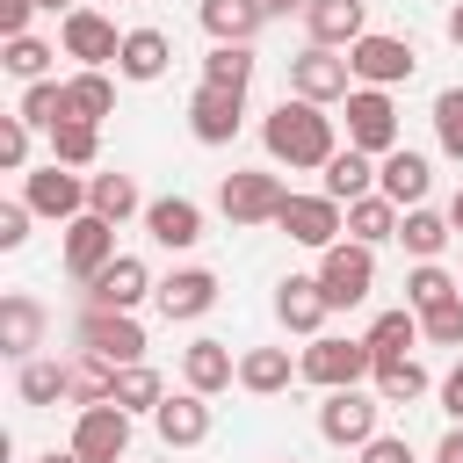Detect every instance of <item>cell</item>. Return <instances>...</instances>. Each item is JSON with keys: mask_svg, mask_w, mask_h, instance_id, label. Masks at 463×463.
Here are the masks:
<instances>
[{"mask_svg": "<svg viewBox=\"0 0 463 463\" xmlns=\"http://www.w3.org/2000/svg\"><path fill=\"white\" fill-rule=\"evenodd\" d=\"M260 145H268V159L275 166H289V174H326V159L340 152V130H333V116L318 109V101H297V94H282L268 116H260Z\"/></svg>", "mask_w": 463, "mask_h": 463, "instance_id": "obj_1", "label": "cell"}, {"mask_svg": "<svg viewBox=\"0 0 463 463\" xmlns=\"http://www.w3.org/2000/svg\"><path fill=\"white\" fill-rule=\"evenodd\" d=\"M282 203H289V188H282V174H275V166H232V174L217 181V210H224V224H232V232L275 224V217H282Z\"/></svg>", "mask_w": 463, "mask_h": 463, "instance_id": "obj_2", "label": "cell"}, {"mask_svg": "<svg viewBox=\"0 0 463 463\" xmlns=\"http://www.w3.org/2000/svg\"><path fill=\"white\" fill-rule=\"evenodd\" d=\"M297 376L318 383V391H354L362 376H376V354H369V340H354V333H318V340L297 354Z\"/></svg>", "mask_w": 463, "mask_h": 463, "instance_id": "obj_3", "label": "cell"}, {"mask_svg": "<svg viewBox=\"0 0 463 463\" xmlns=\"http://www.w3.org/2000/svg\"><path fill=\"white\" fill-rule=\"evenodd\" d=\"M72 347L80 354H101L109 369H130V362H145V326H137V311H87L80 304Z\"/></svg>", "mask_w": 463, "mask_h": 463, "instance_id": "obj_4", "label": "cell"}, {"mask_svg": "<svg viewBox=\"0 0 463 463\" xmlns=\"http://www.w3.org/2000/svg\"><path fill=\"white\" fill-rule=\"evenodd\" d=\"M318 289H326V304L333 311H354V304H369V289H376V246H354V239H340V246H326L318 253Z\"/></svg>", "mask_w": 463, "mask_h": 463, "instance_id": "obj_5", "label": "cell"}, {"mask_svg": "<svg viewBox=\"0 0 463 463\" xmlns=\"http://www.w3.org/2000/svg\"><path fill=\"white\" fill-rule=\"evenodd\" d=\"M318 434L333 441V449H369L376 434H383V398L376 391H326L318 398Z\"/></svg>", "mask_w": 463, "mask_h": 463, "instance_id": "obj_6", "label": "cell"}, {"mask_svg": "<svg viewBox=\"0 0 463 463\" xmlns=\"http://www.w3.org/2000/svg\"><path fill=\"white\" fill-rule=\"evenodd\" d=\"M289 94H297V101H318V109L347 101V94H354V65H347V51L304 43V51L289 58Z\"/></svg>", "mask_w": 463, "mask_h": 463, "instance_id": "obj_7", "label": "cell"}, {"mask_svg": "<svg viewBox=\"0 0 463 463\" xmlns=\"http://www.w3.org/2000/svg\"><path fill=\"white\" fill-rule=\"evenodd\" d=\"M22 203L65 232L72 217H87V174H72V166L43 159V166H29V174H22Z\"/></svg>", "mask_w": 463, "mask_h": 463, "instance_id": "obj_8", "label": "cell"}, {"mask_svg": "<svg viewBox=\"0 0 463 463\" xmlns=\"http://www.w3.org/2000/svg\"><path fill=\"white\" fill-rule=\"evenodd\" d=\"M275 224L289 232V246L326 253V246H340V239H347V203H333L326 188H318V195H297V188H289V203H282V217H275Z\"/></svg>", "mask_w": 463, "mask_h": 463, "instance_id": "obj_9", "label": "cell"}, {"mask_svg": "<svg viewBox=\"0 0 463 463\" xmlns=\"http://www.w3.org/2000/svg\"><path fill=\"white\" fill-rule=\"evenodd\" d=\"M58 51H65L80 72H109L116 51H123V29H116L101 7H72V14L58 22Z\"/></svg>", "mask_w": 463, "mask_h": 463, "instance_id": "obj_10", "label": "cell"}, {"mask_svg": "<svg viewBox=\"0 0 463 463\" xmlns=\"http://www.w3.org/2000/svg\"><path fill=\"white\" fill-rule=\"evenodd\" d=\"M347 65H354V87H405L412 72H420V51H412V36H383V29H369L354 51H347Z\"/></svg>", "mask_w": 463, "mask_h": 463, "instance_id": "obj_11", "label": "cell"}, {"mask_svg": "<svg viewBox=\"0 0 463 463\" xmlns=\"http://www.w3.org/2000/svg\"><path fill=\"white\" fill-rule=\"evenodd\" d=\"M340 109H347V145H354V152L383 159V152L405 145V137H398V101H391L383 87H354Z\"/></svg>", "mask_w": 463, "mask_h": 463, "instance_id": "obj_12", "label": "cell"}, {"mask_svg": "<svg viewBox=\"0 0 463 463\" xmlns=\"http://www.w3.org/2000/svg\"><path fill=\"white\" fill-rule=\"evenodd\" d=\"M58 260H65V275L87 289V282L116 260V224H109V217H94V210H87V217H72V224L58 232Z\"/></svg>", "mask_w": 463, "mask_h": 463, "instance_id": "obj_13", "label": "cell"}, {"mask_svg": "<svg viewBox=\"0 0 463 463\" xmlns=\"http://www.w3.org/2000/svg\"><path fill=\"white\" fill-rule=\"evenodd\" d=\"M65 449H72L80 463H123V456H130V412H123V405H80Z\"/></svg>", "mask_w": 463, "mask_h": 463, "instance_id": "obj_14", "label": "cell"}, {"mask_svg": "<svg viewBox=\"0 0 463 463\" xmlns=\"http://www.w3.org/2000/svg\"><path fill=\"white\" fill-rule=\"evenodd\" d=\"M152 289H159V282H152V268H145L137 253H116V260L80 289V304H87V311H137Z\"/></svg>", "mask_w": 463, "mask_h": 463, "instance_id": "obj_15", "label": "cell"}, {"mask_svg": "<svg viewBox=\"0 0 463 463\" xmlns=\"http://www.w3.org/2000/svg\"><path fill=\"white\" fill-rule=\"evenodd\" d=\"M188 130H195V145H232V137L246 130V94H232V87H195V94H188Z\"/></svg>", "mask_w": 463, "mask_h": 463, "instance_id": "obj_16", "label": "cell"}, {"mask_svg": "<svg viewBox=\"0 0 463 463\" xmlns=\"http://www.w3.org/2000/svg\"><path fill=\"white\" fill-rule=\"evenodd\" d=\"M152 304H159L166 326H195V318L217 304V275H210V268H174V275H159Z\"/></svg>", "mask_w": 463, "mask_h": 463, "instance_id": "obj_17", "label": "cell"}, {"mask_svg": "<svg viewBox=\"0 0 463 463\" xmlns=\"http://www.w3.org/2000/svg\"><path fill=\"white\" fill-rule=\"evenodd\" d=\"M43 333H51V311H43L29 289H7V297H0V354H7V362H36Z\"/></svg>", "mask_w": 463, "mask_h": 463, "instance_id": "obj_18", "label": "cell"}, {"mask_svg": "<svg viewBox=\"0 0 463 463\" xmlns=\"http://www.w3.org/2000/svg\"><path fill=\"white\" fill-rule=\"evenodd\" d=\"M232 383H239V354H232L217 333H195V340L181 347V391L217 398V391H232Z\"/></svg>", "mask_w": 463, "mask_h": 463, "instance_id": "obj_19", "label": "cell"}, {"mask_svg": "<svg viewBox=\"0 0 463 463\" xmlns=\"http://www.w3.org/2000/svg\"><path fill=\"white\" fill-rule=\"evenodd\" d=\"M210 427H217V412H210L203 391H166V405L152 412V434H159L166 449H203Z\"/></svg>", "mask_w": 463, "mask_h": 463, "instance_id": "obj_20", "label": "cell"}, {"mask_svg": "<svg viewBox=\"0 0 463 463\" xmlns=\"http://www.w3.org/2000/svg\"><path fill=\"white\" fill-rule=\"evenodd\" d=\"M427 188H434V159H427V152L398 145V152H383V159H376V195H391L398 210H420V203H427Z\"/></svg>", "mask_w": 463, "mask_h": 463, "instance_id": "obj_21", "label": "cell"}, {"mask_svg": "<svg viewBox=\"0 0 463 463\" xmlns=\"http://www.w3.org/2000/svg\"><path fill=\"white\" fill-rule=\"evenodd\" d=\"M166 65H174V36L166 29H123V51H116V80H130V87H152V80H166Z\"/></svg>", "mask_w": 463, "mask_h": 463, "instance_id": "obj_22", "label": "cell"}, {"mask_svg": "<svg viewBox=\"0 0 463 463\" xmlns=\"http://www.w3.org/2000/svg\"><path fill=\"white\" fill-rule=\"evenodd\" d=\"M275 318H282L289 333L318 340V333H326V318H333V304H326L318 275H282V282H275Z\"/></svg>", "mask_w": 463, "mask_h": 463, "instance_id": "obj_23", "label": "cell"}, {"mask_svg": "<svg viewBox=\"0 0 463 463\" xmlns=\"http://www.w3.org/2000/svg\"><path fill=\"white\" fill-rule=\"evenodd\" d=\"M304 29H311V43H326V51H354V43L369 36V0H311V7H304Z\"/></svg>", "mask_w": 463, "mask_h": 463, "instance_id": "obj_24", "label": "cell"}, {"mask_svg": "<svg viewBox=\"0 0 463 463\" xmlns=\"http://www.w3.org/2000/svg\"><path fill=\"white\" fill-rule=\"evenodd\" d=\"M145 232H152V246L188 253V246L203 239V203H188V195H159V203H145Z\"/></svg>", "mask_w": 463, "mask_h": 463, "instance_id": "obj_25", "label": "cell"}, {"mask_svg": "<svg viewBox=\"0 0 463 463\" xmlns=\"http://www.w3.org/2000/svg\"><path fill=\"white\" fill-rule=\"evenodd\" d=\"M195 22L210 43H253L268 29V7L260 0H195Z\"/></svg>", "mask_w": 463, "mask_h": 463, "instance_id": "obj_26", "label": "cell"}, {"mask_svg": "<svg viewBox=\"0 0 463 463\" xmlns=\"http://www.w3.org/2000/svg\"><path fill=\"white\" fill-rule=\"evenodd\" d=\"M362 340H369V354H376V362H405L427 333H420V311H412V304H391V311H376V318H369V333H362Z\"/></svg>", "mask_w": 463, "mask_h": 463, "instance_id": "obj_27", "label": "cell"}, {"mask_svg": "<svg viewBox=\"0 0 463 463\" xmlns=\"http://www.w3.org/2000/svg\"><path fill=\"white\" fill-rule=\"evenodd\" d=\"M297 383V354L289 347H246L239 354V391L246 398H275V391H289Z\"/></svg>", "mask_w": 463, "mask_h": 463, "instance_id": "obj_28", "label": "cell"}, {"mask_svg": "<svg viewBox=\"0 0 463 463\" xmlns=\"http://www.w3.org/2000/svg\"><path fill=\"white\" fill-rule=\"evenodd\" d=\"M65 405H116V369L101 354H65Z\"/></svg>", "mask_w": 463, "mask_h": 463, "instance_id": "obj_29", "label": "cell"}, {"mask_svg": "<svg viewBox=\"0 0 463 463\" xmlns=\"http://www.w3.org/2000/svg\"><path fill=\"white\" fill-rule=\"evenodd\" d=\"M326 195H333V203H362V195H376V159L354 152V145H340V152L326 159Z\"/></svg>", "mask_w": 463, "mask_h": 463, "instance_id": "obj_30", "label": "cell"}, {"mask_svg": "<svg viewBox=\"0 0 463 463\" xmlns=\"http://www.w3.org/2000/svg\"><path fill=\"white\" fill-rule=\"evenodd\" d=\"M87 210L109 217V224H123V217H145V195H137L130 174H87Z\"/></svg>", "mask_w": 463, "mask_h": 463, "instance_id": "obj_31", "label": "cell"}, {"mask_svg": "<svg viewBox=\"0 0 463 463\" xmlns=\"http://www.w3.org/2000/svg\"><path fill=\"white\" fill-rule=\"evenodd\" d=\"M398 224H405V210H398L391 195L347 203V239H354V246H383V239H398Z\"/></svg>", "mask_w": 463, "mask_h": 463, "instance_id": "obj_32", "label": "cell"}, {"mask_svg": "<svg viewBox=\"0 0 463 463\" xmlns=\"http://www.w3.org/2000/svg\"><path fill=\"white\" fill-rule=\"evenodd\" d=\"M456 232H449V210H405V224H398V246L412 253V260H441V246H449Z\"/></svg>", "mask_w": 463, "mask_h": 463, "instance_id": "obj_33", "label": "cell"}, {"mask_svg": "<svg viewBox=\"0 0 463 463\" xmlns=\"http://www.w3.org/2000/svg\"><path fill=\"white\" fill-rule=\"evenodd\" d=\"M449 297H463V282H456L441 260H412V268H405V304H412L420 318H427V311H441Z\"/></svg>", "mask_w": 463, "mask_h": 463, "instance_id": "obj_34", "label": "cell"}, {"mask_svg": "<svg viewBox=\"0 0 463 463\" xmlns=\"http://www.w3.org/2000/svg\"><path fill=\"white\" fill-rule=\"evenodd\" d=\"M14 398H22V405H65V362H58V354L14 362Z\"/></svg>", "mask_w": 463, "mask_h": 463, "instance_id": "obj_35", "label": "cell"}, {"mask_svg": "<svg viewBox=\"0 0 463 463\" xmlns=\"http://www.w3.org/2000/svg\"><path fill=\"white\" fill-rule=\"evenodd\" d=\"M14 116L29 123V130H58V123H72V109H65V80H36V87H22V101H14Z\"/></svg>", "mask_w": 463, "mask_h": 463, "instance_id": "obj_36", "label": "cell"}, {"mask_svg": "<svg viewBox=\"0 0 463 463\" xmlns=\"http://www.w3.org/2000/svg\"><path fill=\"white\" fill-rule=\"evenodd\" d=\"M116 405L137 420V412H159L166 405V376L152 369V362H130V369H116Z\"/></svg>", "mask_w": 463, "mask_h": 463, "instance_id": "obj_37", "label": "cell"}, {"mask_svg": "<svg viewBox=\"0 0 463 463\" xmlns=\"http://www.w3.org/2000/svg\"><path fill=\"white\" fill-rule=\"evenodd\" d=\"M203 87H232V94H246V87H253V43H210V58H203Z\"/></svg>", "mask_w": 463, "mask_h": 463, "instance_id": "obj_38", "label": "cell"}, {"mask_svg": "<svg viewBox=\"0 0 463 463\" xmlns=\"http://www.w3.org/2000/svg\"><path fill=\"white\" fill-rule=\"evenodd\" d=\"M65 109H72V123H101L116 109V80L109 72H72L65 80Z\"/></svg>", "mask_w": 463, "mask_h": 463, "instance_id": "obj_39", "label": "cell"}, {"mask_svg": "<svg viewBox=\"0 0 463 463\" xmlns=\"http://www.w3.org/2000/svg\"><path fill=\"white\" fill-rule=\"evenodd\" d=\"M51 159L72 166V174H87V166L101 159V123H58V130H51Z\"/></svg>", "mask_w": 463, "mask_h": 463, "instance_id": "obj_40", "label": "cell"}, {"mask_svg": "<svg viewBox=\"0 0 463 463\" xmlns=\"http://www.w3.org/2000/svg\"><path fill=\"white\" fill-rule=\"evenodd\" d=\"M369 391H376L383 405H412V398H427V369H420L412 354H405V362H376Z\"/></svg>", "mask_w": 463, "mask_h": 463, "instance_id": "obj_41", "label": "cell"}, {"mask_svg": "<svg viewBox=\"0 0 463 463\" xmlns=\"http://www.w3.org/2000/svg\"><path fill=\"white\" fill-rule=\"evenodd\" d=\"M51 58H58V43H43V36H14L7 51H0V65L22 80V87H36V80H51Z\"/></svg>", "mask_w": 463, "mask_h": 463, "instance_id": "obj_42", "label": "cell"}, {"mask_svg": "<svg viewBox=\"0 0 463 463\" xmlns=\"http://www.w3.org/2000/svg\"><path fill=\"white\" fill-rule=\"evenodd\" d=\"M434 145L463 166V87H441L434 94Z\"/></svg>", "mask_w": 463, "mask_h": 463, "instance_id": "obj_43", "label": "cell"}, {"mask_svg": "<svg viewBox=\"0 0 463 463\" xmlns=\"http://www.w3.org/2000/svg\"><path fill=\"white\" fill-rule=\"evenodd\" d=\"M420 333H427L434 347H463V297H449L441 311H427V318H420Z\"/></svg>", "mask_w": 463, "mask_h": 463, "instance_id": "obj_44", "label": "cell"}, {"mask_svg": "<svg viewBox=\"0 0 463 463\" xmlns=\"http://www.w3.org/2000/svg\"><path fill=\"white\" fill-rule=\"evenodd\" d=\"M29 137H36V130H29L22 116L0 123V166H7V174H29Z\"/></svg>", "mask_w": 463, "mask_h": 463, "instance_id": "obj_45", "label": "cell"}, {"mask_svg": "<svg viewBox=\"0 0 463 463\" xmlns=\"http://www.w3.org/2000/svg\"><path fill=\"white\" fill-rule=\"evenodd\" d=\"M29 217H36V210H29L22 195H14V203H0V253H14V246L29 239Z\"/></svg>", "mask_w": 463, "mask_h": 463, "instance_id": "obj_46", "label": "cell"}, {"mask_svg": "<svg viewBox=\"0 0 463 463\" xmlns=\"http://www.w3.org/2000/svg\"><path fill=\"white\" fill-rule=\"evenodd\" d=\"M36 14H43L36 0H0V36H7V43H14V36H29V22H36Z\"/></svg>", "mask_w": 463, "mask_h": 463, "instance_id": "obj_47", "label": "cell"}, {"mask_svg": "<svg viewBox=\"0 0 463 463\" xmlns=\"http://www.w3.org/2000/svg\"><path fill=\"white\" fill-rule=\"evenodd\" d=\"M354 456H362V463H412V441H405V434H376V441L354 449Z\"/></svg>", "mask_w": 463, "mask_h": 463, "instance_id": "obj_48", "label": "cell"}, {"mask_svg": "<svg viewBox=\"0 0 463 463\" xmlns=\"http://www.w3.org/2000/svg\"><path fill=\"white\" fill-rule=\"evenodd\" d=\"M441 412H449V420L463 427V362H456V369L441 376Z\"/></svg>", "mask_w": 463, "mask_h": 463, "instance_id": "obj_49", "label": "cell"}, {"mask_svg": "<svg viewBox=\"0 0 463 463\" xmlns=\"http://www.w3.org/2000/svg\"><path fill=\"white\" fill-rule=\"evenodd\" d=\"M434 463H463V427H449V434L434 441Z\"/></svg>", "mask_w": 463, "mask_h": 463, "instance_id": "obj_50", "label": "cell"}, {"mask_svg": "<svg viewBox=\"0 0 463 463\" xmlns=\"http://www.w3.org/2000/svg\"><path fill=\"white\" fill-rule=\"evenodd\" d=\"M260 7H268V22H275V14H304L311 0H260Z\"/></svg>", "mask_w": 463, "mask_h": 463, "instance_id": "obj_51", "label": "cell"}, {"mask_svg": "<svg viewBox=\"0 0 463 463\" xmlns=\"http://www.w3.org/2000/svg\"><path fill=\"white\" fill-rule=\"evenodd\" d=\"M441 29H449V43H456V51H463V0H456V7H449V22H441Z\"/></svg>", "mask_w": 463, "mask_h": 463, "instance_id": "obj_52", "label": "cell"}, {"mask_svg": "<svg viewBox=\"0 0 463 463\" xmlns=\"http://www.w3.org/2000/svg\"><path fill=\"white\" fill-rule=\"evenodd\" d=\"M449 232H463V188L449 195Z\"/></svg>", "mask_w": 463, "mask_h": 463, "instance_id": "obj_53", "label": "cell"}, {"mask_svg": "<svg viewBox=\"0 0 463 463\" xmlns=\"http://www.w3.org/2000/svg\"><path fill=\"white\" fill-rule=\"evenodd\" d=\"M36 7H43V14H58V22H65V14H72V7H80V0H36Z\"/></svg>", "mask_w": 463, "mask_h": 463, "instance_id": "obj_54", "label": "cell"}, {"mask_svg": "<svg viewBox=\"0 0 463 463\" xmlns=\"http://www.w3.org/2000/svg\"><path fill=\"white\" fill-rule=\"evenodd\" d=\"M36 463H80V456H72V449H43Z\"/></svg>", "mask_w": 463, "mask_h": 463, "instance_id": "obj_55", "label": "cell"}, {"mask_svg": "<svg viewBox=\"0 0 463 463\" xmlns=\"http://www.w3.org/2000/svg\"><path fill=\"white\" fill-rule=\"evenodd\" d=\"M282 463H297V456H282Z\"/></svg>", "mask_w": 463, "mask_h": 463, "instance_id": "obj_56", "label": "cell"}]
</instances>
